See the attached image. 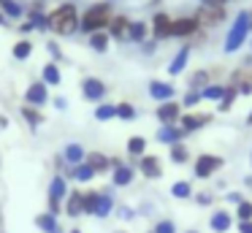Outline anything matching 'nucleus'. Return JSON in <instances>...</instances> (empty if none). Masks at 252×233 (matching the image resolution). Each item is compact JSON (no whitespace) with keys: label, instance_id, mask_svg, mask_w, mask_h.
Wrapping results in <instances>:
<instances>
[{"label":"nucleus","instance_id":"obj_30","mask_svg":"<svg viewBox=\"0 0 252 233\" xmlns=\"http://www.w3.org/2000/svg\"><path fill=\"white\" fill-rule=\"evenodd\" d=\"M171 195H174V198H179V200L192 198V184L190 182H174V184H171Z\"/></svg>","mask_w":252,"mask_h":233},{"label":"nucleus","instance_id":"obj_50","mask_svg":"<svg viewBox=\"0 0 252 233\" xmlns=\"http://www.w3.org/2000/svg\"><path fill=\"white\" fill-rule=\"evenodd\" d=\"M6 22H8V19H6V14H3V11H0V25H6Z\"/></svg>","mask_w":252,"mask_h":233},{"label":"nucleus","instance_id":"obj_7","mask_svg":"<svg viewBox=\"0 0 252 233\" xmlns=\"http://www.w3.org/2000/svg\"><path fill=\"white\" fill-rule=\"evenodd\" d=\"M198 16H179V19L171 22V38H187L198 30Z\"/></svg>","mask_w":252,"mask_h":233},{"label":"nucleus","instance_id":"obj_12","mask_svg":"<svg viewBox=\"0 0 252 233\" xmlns=\"http://www.w3.org/2000/svg\"><path fill=\"white\" fill-rule=\"evenodd\" d=\"M149 95H152L155 100H160V103L174 100V84H171V81H158V79H152V81H149Z\"/></svg>","mask_w":252,"mask_h":233},{"label":"nucleus","instance_id":"obj_9","mask_svg":"<svg viewBox=\"0 0 252 233\" xmlns=\"http://www.w3.org/2000/svg\"><path fill=\"white\" fill-rule=\"evenodd\" d=\"M158 119H160V125H176L182 119V103H174V100H165V103H160L158 106Z\"/></svg>","mask_w":252,"mask_h":233},{"label":"nucleus","instance_id":"obj_49","mask_svg":"<svg viewBox=\"0 0 252 233\" xmlns=\"http://www.w3.org/2000/svg\"><path fill=\"white\" fill-rule=\"evenodd\" d=\"M55 106H57V108H65V106H68V100H65V98H57Z\"/></svg>","mask_w":252,"mask_h":233},{"label":"nucleus","instance_id":"obj_27","mask_svg":"<svg viewBox=\"0 0 252 233\" xmlns=\"http://www.w3.org/2000/svg\"><path fill=\"white\" fill-rule=\"evenodd\" d=\"M117 117V103H98L95 106V119L98 122H106V119H114Z\"/></svg>","mask_w":252,"mask_h":233},{"label":"nucleus","instance_id":"obj_32","mask_svg":"<svg viewBox=\"0 0 252 233\" xmlns=\"http://www.w3.org/2000/svg\"><path fill=\"white\" fill-rule=\"evenodd\" d=\"M236 95H239V87H236V84L225 87V95H222V100H220V111H230V108H233Z\"/></svg>","mask_w":252,"mask_h":233},{"label":"nucleus","instance_id":"obj_40","mask_svg":"<svg viewBox=\"0 0 252 233\" xmlns=\"http://www.w3.org/2000/svg\"><path fill=\"white\" fill-rule=\"evenodd\" d=\"M152 233H176V225H174V220H160L158 225L152 228Z\"/></svg>","mask_w":252,"mask_h":233},{"label":"nucleus","instance_id":"obj_31","mask_svg":"<svg viewBox=\"0 0 252 233\" xmlns=\"http://www.w3.org/2000/svg\"><path fill=\"white\" fill-rule=\"evenodd\" d=\"M35 225L41 228V231H46V233H57V220H55V214H38L35 217Z\"/></svg>","mask_w":252,"mask_h":233},{"label":"nucleus","instance_id":"obj_20","mask_svg":"<svg viewBox=\"0 0 252 233\" xmlns=\"http://www.w3.org/2000/svg\"><path fill=\"white\" fill-rule=\"evenodd\" d=\"M209 114H201V117H198V114H185V117L179 119V125H182V130H185V133H192V130H198V128H203V122H209Z\"/></svg>","mask_w":252,"mask_h":233},{"label":"nucleus","instance_id":"obj_5","mask_svg":"<svg viewBox=\"0 0 252 233\" xmlns=\"http://www.w3.org/2000/svg\"><path fill=\"white\" fill-rule=\"evenodd\" d=\"M222 166H225V160L220 155H198L192 168H195L198 179H209V176H214V171H220Z\"/></svg>","mask_w":252,"mask_h":233},{"label":"nucleus","instance_id":"obj_39","mask_svg":"<svg viewBox=\"0 0 252 233\" xmlns=\"http://www.w3.org/2000/svg\"><path fill=\"white\" fill-rule=\"evenodd\" d=\"M236 217H239V222L252 220V203H250V200H241V203L236 206Z\"/></svg>","mask_w":252,"mask_h":233},{"label":"nucleus","instance_id":"obj_18","mask_svg":"<svg viewBox=\"0 0 252 233\" xmlns=\"http://www.w3.org/2000/svg\"><path fill=\"white\" fill-rule=\"evenodd\" d=\"M84 163H87V166L93 168L95 173H100V171H109V168H111V160L103 155V152H87V157H84Z\"/></svg>","mask_w":252,"mask_h":233},{"label":"nucleus","instance_id":"obj_43","mask_svg":"<svg viewBox=\"0 0 252 233\" xmlns=\"http://www.w3.org/2000/svg\"><path fill=\"white\" fill-rule=\"evenodd\" d=\"M239 92H244V95H250V92H252V76H247L244 84H239Z\"/></svg>","mask_w":252,"mask_h":233},{"label":"nucleus","instance_id":"obj_6","mask_svg":"<svg viewBox=\"0 0 252 233\" xmlns=\"http://www.w3.org/2000/svg\"><path fill=\"white\" fill-rule=\"evenodd\" d=\"M68 195V182L63 176H55L49 184V214H60V200Z\"/></svg>","mask_w":252,"mask_h":233},{"label":"nucleus","instance_id":"obj_15","mask_svg":"<svg viewBox=\"0 0 252 233\" xmlns=\"http://www.w3.org/2000/svg\"><path fill=\"white\" fill-rule=\"evenodd\" d=\"M138 168H141V173L147 179H160L163 176V168H160V160L155 155H144L141 163H138Z\"/></svg>","mask_w":252,"mask_h":233},{"label":"nucleus","instance_id":"obj_34","mask_svg":"<svg viewBox=\"0 0 252 233\" xmlns=\"http://www.w3.org/2000/svg\"><path fill=\"white\" fill-rule=\"evenodd\" d=\"M144 149H147V138H144V135L127 138V155H141L144 157Z\"/></svg>","mask_w":252,"mask_h":233},{"label":"nucleus","instance_id":"obj_38","mask_svg":"<svg viewBox=\"0 0 252 233\" xmlns=\"http://www.w3.org/2000/svg\"><path fill=\"white\" fill-rule=\"evenodd\" d=\"M117 117H120V119H125V122H127V119H133V117H136V108H133L127 100H122V103H117Z\"/></svg>","mask_w":252,"mask_h":233},{"label":"nucleus","instance_id":"obj_8","mask_svg":"<svg viewBox=\"0 0 252 233\" xmlns=\"http://www.w3.org/2000/svg\"><path fill=\"white\" fill-rule=\"evenodd\" d=\"M82 95L87 98V100H93V103L103 100L106 98V81L95 79V76H87V79L82 81Z\"/></svg>","mask_w":252,"mask_h":233},{"label":"nucleus","instance_id":"obj_33","mask_svg":"<svg viewBox=\"0 0 252 233\" xmlns=\"http://www.w3.org/2000/svg\"><path fill=\"white\" fill-rule=\"evenodd\" d=\"M11 54H14L17 60H28L30 54H33V43H30V41H25V38H22V41H17V43H14Z\"/></svg>","mask_w":252,"mask_h":233},{"label":"nucleus","instance_id":"obj_16","mask_svg":"<svg viewBox=\"0 0 252 233\" xmlns=\"http://www.w3.org/2000/svg\"><path fill=\"white\" fill-rule=\"evenodd\" d=\"M185 130H182V128H176V125H160V130H158V138L160 141H165V144H179V141L182 138H185Z\"/></svg>","mask_w":252,"mask_h":233},{"label":"nucleus","instance_id":"obj_13","mask_svg":"<svg viewBox=\"0 0 252 233\" xmlns=\"http://www.w3.org/2000/svg\"><path fill=\"white\" fill-rule=\"evenodd\" d=\"M198 22H203V25H220V22H225V8L222 5H206L203 3V8L198 11Z\"/></svg>","mask_w":252,"mask_h":233},{"label":"nucleus","instance_id":"obj_42","mask_svg":"<svg viewBox=\"0 0 252 233\" xmlns=\"http://www.w3.org/2000/svg\"><path fill=\"white\" fill-rule=\"evenodd\" d=\"M198 100H201V92H192V90H190V92H187V95H185V100H182V103L192 108V106H195Z\"/></svg>","mask_w":252,"mask_h":233},{"label":"nucleus","instance_id":"obj_4","mask_svg":"<svg viewBox=\"0 0 252 233\" xmlns=\"http://www.w3.org/2000/svg\"><path fill=\"white\" fill-rule=\"evenodd\" d=\"M114 203L106 193H84V214H95V217H109Z\"/></svg>","mask_w":252,"mask_h":233},{"label":"nucleus","instance_id":"obj_36","mask_svg":"<svg viewBox=\"0 0 252 233\" xmlns=\"http://www.w3.org/2000/svg\"><path fill=\"white\" fill-rule=\"evenodd\" d=\"M73 176H76L79 182H93L95 171L87 166V163H79V166H73Z\"/></svg>","mask_w":252,"mask_h":233},{"label":"nucleus","instance_id":"obj_45","mask_svg":"<svg viewBox=\"0 0 252 233\" xmlns=\"http://www.w3.org/2000/svg\"><path fill=\"white\" fill-rule=\"evenodd\" d=\"M228 200H230V203H236V206H239V203H241V200H244V198H241L239 193H228Z\"/></svg>","mask_w":252,"mask_h":233},{"label":"nucleus","instance_id":"obj_53","mask_svg":"<svg viewBox=\"0 0 252 233\" xmlns=\"http://www.w3.org/2000/svg\"><path fill=\"white\" fill-rule=\"evenodd\" d=\"M250 33H252V14H250Z\"/></svg>","mask_w":252,"mask_h":233},{"label":"nucleus","instance_id":"obj_54","mask_svg":"<svg viewBox=\"0 0 252 233\" xmlns=\"http://www.w3.org/2000/svg\"><path fill=\"white\" fill-rule=\"evenodd\" d=\"M187 233H198V231H187Z\"/></svg>","mask_w":252,"mask_h":233},{"label":"nucleus","instance_id":"obj_23","mask_svg":"<svg viewBox=\"0 0 252 233\" xmlns=\"http://www.w3.org/2000/svg\"><path fill=\"white\" fill-rule=\"evenodd\" d=\"M63 157H65L71 166H79V163H84V157H87V152H84L82 144H68L65 152H63Z\"/></svg>","mask_w":252,"mask_h":233},{"label":"nucleus","instance_id":"obj_46","mask_svg":"<svg viewBox=\"0 0 252 233\" xmlns=\"http://www.w3.org/2000/svg\"><path fill=\"white\" fill-rule=\"evenodd\" d=\"M49 52L55 54V60H63V57H60V49H57V43H49Z\"/></svg>","mask_w":252,"mask_h":233},{"label":"nucleus","instance_id":"obj_29","mask_svg":"<svg viewBox=\"0 0 252 233\" xmlns=\"http://www.w3.org/2000/svg\"><path fill=\"white\" fill-rule=\"evenodd\" d=\"M168 155H171V160H174V163H187V160H190V149H187L182 141L168 146Z\"/></svg>","mask_w":252,"mask_h":233},{"label":"nucleus","instance_id":"obj_41","mask_svg":"<svg viewBox=\"0 0 252 233\" xmlns=\"http://www.w3.org/2000/svg\"><path fill=\"white\" fill-rule=\"evenodd\" d=\"M22 114H25V119H28L30 125H38V122H41V114H38V111H33L30 106H28V108H22Z\"/></svg>","mask_w":252,"mask_h":233},{"label":"nucleus","instance_id":"obj_17","mask_svg":"<svg viewBox=\"0 0 252 233\" xmlns=\"http://www.w3.org/2000/svg\"><path fill=\"white\" fill-rule=\"evenodd\" d=\"M65 211H68V217H82L84 214V193L73 190L65 200Z\"/></svg>","mask_w":252,"mask_h":233},{"label":"nucleus","instance_id":"obj_19","mask_svg":"<svg viewBox=\"0 0 252 233\" xmlns=\"http://www.w3.org/2000/svg\"><path fill=\"white\" fill-rule=\"evenodd\" d=\"M127 27H130V19L122 14H114V19L109 25V35L111 38H127Z\"/></svg>","mask_w":252,"mask_h":233},{"label":"nucleus","instance_id":"obj_51","mask_svg":"<svg viewBox=\"0 0 252 233\" xmlns=\"http://www.w3.org/2000/svg\"><path fill=\"white\" fill-rule=\"evenodd\" d=\"M247 125H252V111H250V114H247Z\"/></svg>","mask_w":252,"mask_h":233},{"label":"nucleus","instance_id":"obj_24","mask_svg":"<svg viewBox=\"0 0 252 233\" xmlns=\"http://www.w3.org/2000/svg\"><path fill=\"white\" fill-rule=\"evenodd\" d=\"M0 11L6 14V19H22L25 16V8L17 0H0Z\"/></svg>","mask_w":252,"mask_h":233},{"label":"nucleus","instance_id":"obj_14","mask_svg":"<svg viewBox=\"0 0 252 233\" xmlns=\"http://www.w3.org/2000/svg\"><path fill=\"white\" fill-rule=\"evenodd\" d=\"M209 225H212V231H214V233H225V231H230V225H233V220H230V211H225V209L212 211V217H209Z\"/></svg>","mask_w":252,"mask_h":233},{"label":"nucleus","instance_id":"obj_52","mask_svg":"<svg viewBox=\"0 0 252 233\" xmlns=\"http://www.w3.org/2000/svg\"><path fill=\"white\" fill-rule=\"evenodd\" d=\"M68 233H82V231H79V228H73V231H68Z\"/></svg>","mask_w":252,"mask_h":233},{"label":"nucleus","instance_id":"obj_35","mask_svg":"<svg viewBox=\"0 0 252 233\" xmlns=\"http://www.w3.org/2000/svg\"><path fill=\"white\" fill-rule=\"evenodd\" d=\"M222 95H225L222 84H209L201 90V98H209V100H222Z\"/></svg>","mask_w":252,"mask_h":233},{"label":"nucleus","instance_id":"obj_3","mask_svg":"<svg viewBox=\"0 0 252 233\" xmlns=\"http://www.w3.org/2000/svg\"><path fill=\"white\" fill-rule=\"evenodd\" d=\"M247 35H250V14L241 11V14L236 16V25L230 27L228 38H225V52H236V49L247 41Z\"/></svg>","mask_w":252,"mask_h":233},{"label":"nucleus","instance_id":"obj_26","mask_svg":"<svg viewBox=\"0 0 252 233\" xmlns=\"http://www.w3.org/2000/svg\"><path fill=\"white\" fill-rule=\"evenodd\" d=\"M41 81H44V84H60V81H63L60 68H57L55 63L44 65V70H41Z\"/></svg>","mask_w":252,"mask_h":233},{"label":"nucleus","instance_id":"obj_47","mask_svg":"<svg viewBox=\"0 0 252 233\" xmlns=\"http://www.w3.org/2000/svg\"><path fill=\"white\" fill-rule=\"evenodd\" d=\"M209 200H212V195H209V193H203V195H198V203H209Z\"/></svg>","mask_w":252,"mask_h":233},{"label":"nucleus","instance_id":"obj_1","mask_svg":"<svg viewBox=\"0 0 252 233\" xmlns=\"http://www.w3.org/2000/svg\"><path fill=\"white\" fill-rule=\"evenodd\" d=\"M79 22H82V16H79L76 5L63 3L49 14V30L57 33V35H73L79 30Z\"/></svg>","mask_w":252,"mask_h":233},{"label":"nucleus","instance_id":"obj_11","mask_svg":"<svg viewBox=\"0 0 252 233\" xmlns=\"http://www.w3.org/2000/svg\"><path fill=\"white\" fill-rule=\"evenodd\" d=\"M25 100H28V106H33V108L44 106V103L49 100V92H46L44 81H33V84L28 87V92H25Z\"/></svg>","mask_w":252,"mask_h":233},{"label":"nucleus","instance_id":"obj_2","mask_svg":"<svg viewBox=\"0 0 252 233\" xmlns=\"http://www.w3.org/2000/svg\"><path fill=\"white\" fill-rule=\"evenodd\" d=\"M111 19H114V14H111V5L109 3H95L90 5L87 11H84L82 22H79V27H82L84 33H98V30H106V27L111 25Z\"/></svg>","mask_w":252,"mask_h":233},{"label":"nucleus","instance_id":"obj_37","mask_svg":"<svg viewBox=\"0 0 252 233\" xmlns=\"http://www.w3.org/2000/svg\"><path fill=\"white\" fill-rule=\"evenodd\" d=\"M203 87H209V73L206 70H195L190 79V90L195 92V90H203Z\"/></svg>","mask_w":252,"mask_h":233},{"label":"nucleus","instance_id":"obj_21","mask_svg":"<svg viewBox=\"0 0 252 233\" xmlns=\"http://www.w3.org/2000/svg\"><path fill=\"white\" fill-rule=\"evenodd\" d=\"M133 176H136V171H133L130 166H117L114 173H111V182H114L117 187H125V184L133 182Z\"/></svg>","mask_w":252,"mask_h":233},{"label":"nucleus","instance_id":"obj_44","mask_svg":"<svg viewBox=\"0 0 252 233\" xmlns=\"http://www.w3.org/2000/svg\"><path fill=\"white\" fill-rule=\"evenodd\" d=\"M239 233H252V220H247V222H239Z\"/></svg>","mask_w":252,"mask_h":233},{"label":"nucleus","instance_id":"obj_25","mask_svg":"<svg viewBox=\"0 0 252 233\" xmlns=\"http://www.w3.org/2000/svg\"><path fill=\"white\" fill-rule=\"evenodd\" d=\"M109 33L106 30H98V33H93L90 35V46H93V52H98V54H106V49H109Z\"/></svg>","mask_w":252,"mask_h":233},{"label":"nucleus","instance_id":"obj_10","mask_svg":"<svg viewBox=\"0 0 252 233\" xmlns=\"http://www.w3.org/2000/svg\"><path fill=\"white\" fill-rule=\"evenodd\" d=\"M171 16L165 14V11H158V14L152 16V35L155 41H165V38H171Z\"/></svg>","mask_w":252,"mask_h":233},{"label":"nucleus","instance_id":"obj_55","mask_svg":"<svg viewBox=\"0 0 252 233\" xmlns=\"http://www.w3.org/2000/svg\"><path fill=\"white\" fill-rule=\"evenodd\" d=\"M117 233H122V231H117Z\"/></svg>","mask_w":252,"mask_h":233},{"label":"nucleus","instance_id":"obj_48","mask_svg":"<svg viewBox=\"0 0 252 233\" xmlns=\"http://www.w3.org/2000/svg\"><path fill=\"white\" fill-rule=\"evenodd\" d=\"M203 3H206V5H225L228 0H203Z\"/></svg>","mask_w":252,"mask_h":233},{"label":"nucleus","instance_id":"obj_28","mask_svg":"<svg viewBox=\"0 0 252 233\" xmlns=\"http://www.w3.org/2000/svg\"><path fill=\"white\" fill-rule=\"evenodd\" d=\"M144 38H147V25L144 22H130V27H127V41L141 43Z\"/></svg>","mask_w":252,"mask_h":233},{"label":"nucleus","instance_id":"obj_22","mask_svg":"<svg viewBox=\"0 0 252 233\" xmlns=\"http://www.w3.org/2000/svg\"><path fill=\"white\" fill-rule=\"evenodd\" d=\"M187 57H190V46H182L179 52H176L174 63L168 65V73H171V76H179L182 70H185V65H187Z\"/></svg>","mask_w":252,"mask_h":233}]
</instances>
